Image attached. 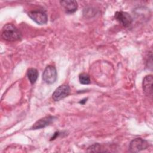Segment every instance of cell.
Segmentation results:
<instances>
[{"instance_id": "12", "label": "cell", "mask_w": 153, "mask_h": 153, "mask_svg": "<svg viewBox=\"0 0 153 153\" xmlns=\"http://www.w3.org/2000/svg\"><path fill=\"white\" fill-rule=\"evenodd\" d=\"M101 150V146L98 143H95L88 148L87 152H100Z\"/></svg>"}, {"instance_id": "3", "label": "cell", "mask_w": 153, "mask_h": 153, "mask_svg": "<svg viewBox=\"0 0 153 153\" xmlns=\"http://www.w3.org/2000/svg\"><path fill=\"white\" fill-rule=\"evenodd\" d=\"M148 147V142L142 138H136L132 140L129 145L131 152H137L146 149Z\"/></svg>"}, {"instance_id": "6", "label": "cell", "mask_w": 153, "mask_h": 153, "mask_svg": "<svg viewBox=\"0 0 153 153\" xmlns=\"http://www.w3.org/2000/svg\"><path fill=\"white\" fill-rule=\"evenodd\" d=\"M115 19L123 26H129L133 21L131 16L127 13L124 11H117L114 15Z\"/></svg>"}, {"instance_id": "7", "label": "cell", "mask_w": 153, "mask_h": 153, "mask_svg": "<svg viewBox=\"0 0 153 153\" xmlns=\"http://www.w3.org/2000/svg\"><path fill=\"white\" fill-rule=\"evenodd\" d=\"M55 118H56L54 117L51 115L42 118L35 123V124L31 127V129L37 130L44 128L47 126L50 125L51 123H52Z\"/></svg>"}, {"instance_id": "2", "label": "cell", "mask_w": 153, "mask_h": 153, "mask_svg": "<svg viewBox=\"0 0 153 153\" xmlns=\"http://www.w3.org/2000/svg\"><path fill=\"white\" fill-rule=\"evenodd\" d=\"M57 74L55 67L48 65L44 69L42 74V79L48 84L54 83L57 79Z\"/></svg>"}, {"instance_id": "4", "label": "cell", "mask_w": 153, "mask_h": 153, "mask_svg": "<svg viewBox=\"0 0 153 153\" xmlns=\"http://www.w3.org/2000/svg\"><path fill=\"white\" fill-rule=\"evenodd\" d=\"M70 88L68 85L63 84L57 87L53 93L52 97L54 101H59L69 95Z\"/></svg>"}, {"instance_id": "10", "label": "cell", "mask_w": 153, "mask_h": 153, "mask_svg": "<svg viewBox=\"0 0 153 153\" xmlns=\"http://www.w3.org/2000/svg\"><path fill=\"white\" fill-rule=\"evenodd\" d=\"M27 75L30 82L32 84H33L37 80V78L38 76V72L36 69L30 68L27 71Z\"/></svg>"}, {"instance_id": "9", "label": "cell", "mask_w": 153, "mask_h": 153, "mask_svg": "<svg viewBox=\"0 0 153 153\" xmlns=\"http://www.w3.org/2000/svg\"><path fill=\"white\" fill-rule=\"evenodd\" d=\"M60 4L65 8L67 13H73L75 12L78 8V3L76 1L65 0L61 1Z\"/></svg>"}, {"instance_id": "8", "label": "cell", "mask_w": 153, "mask_h": 153, "mask_svg": "<svg viewBox=\"0 0 153 153\" xmlns=\"http://www.w3.org/2000/svg\"><path fill=\"white\" fill-rule=\"evenodd\" d=\"M152 81L153 78L151 75H146L143 79V91L146 96H152Z\"/></svg>"}, {"instance_id": "1", "label": "cell", "mask_w": 153, "mask_h": 153, "mask_svg": "<svg viewBox=\"0 0 153 153\" xmlns=\"http://www.w3.org/2000/svg\"><path fill=\"white\" fill-rule=\"evenodd\" d=\"M2 38L7 41H16L21 39L22 35L19 30L12 24L5 25L1 33Z\"/></svg>"}, {"instance_id": "13", "label": "cell", "mask_w": 153, "mask_h": 153, "mask_svg": "<svg viewBox=\"0 0 153 153\" xmlns=\"http://www.w3.org/2000/svg\"><path fill=\"white\" fill-rule=\"evenodd\" d=\"M84 100H85V99H84ZM82 100L81 101H80V102H79V103H81V104H84V103L87 101V100Z\"/></svg>"}, {"instance_id": "5", "label": "cell", "mask_w": 153, "mask_h": 153, "mask_svg": "<svg viewBox=\"0 0 153 153\" xmlns=\"http://www.w3.org/2000/svg\"><path fill=\"white\" fill-rule=\"evenodd\" d=\"M29 17L39 25H44L47 22V14L40 10H34L28 13Z\"/></svg>"}, {"instance_id": "11", "label": "cell", "mask_w": 153, "mask_h": 153, "mask_svg": "<svg viewBox=\"0 0 153 153\" xmlns=\"http://www.w3.org/2000/svg\"><path fill=\"white\" fill-rule=\"evenodd\" d=\"M79 81L82 84H88L90 82V76L86 73H81L79 75Z\"/></svg>"}]
</instances>
